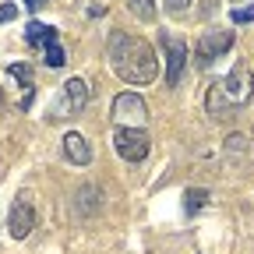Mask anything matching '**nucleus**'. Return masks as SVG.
<instances>
[{"label":"nucleus","mask_w":254,"mask_h":254,"mask_svg":"<svg viewBox=\"0 0 254 254\" xmlns=\"http://www.w3.org/2000/svg\"><path fill=\"white\" fill-rule=\"evenodd\" d=\"M25 39H28L32 46H50V43H57V28H50V25H39V21H32V25L25 28Z\"/></svg>","instance_id":"nucleus-10"},{"label":"nucleus","mask_w":254,"mask_h":254,"mask_svg":"<svg viewBox=\"0 0 254 254\" xmlns=\"http://www.w3.org/2000/svg\"><path fill=\"white\" fill-rule=\"evenodd\" d=\"M7 230L14 240H25L32 230H36V205H32V194H18L7 215Z\"/></svg>","instance_id":"nucleus-7"},{"label":"nucleus","mask_w":254,"mask_h":254,"mask_svg":"<svg viewBox=\"0 0 254 254\" xmlns=\"http://www.w3.org/2000/svg\"><path fill=\"white\" fill-rule=\"evenodd\" d=\"M163 46H166V85H180L184 78V64H187V46L177 39V36H163Z\"/></svg>","instance_id":"nucleus-8"},{"label":"nucleus","mask_w":254,"mask_h":254,"mask_svg":"<svg viewBox=\"0 0 254 254\" xmlns=\"http://www.w3.org/2000/svg\"><path fill=\"white\" fill-rule=\"evenodd\" d=\"M106 57H110V67L120 81L127 85H148L159 74V60L155 50L148 46V39L131 36V32H110V43H106Z\"/></svg>","instance_id":"nucleus-1"},{"label":"nucleus","mask_w":254,"mask_h":254,"mask_svg":"<svg viewBox=\"0 0 254 254\" xmlns=\"http://www.w3.org/2000/svg\"><path fill=\"white\" fill-rule=\"evenodd\" d=\"M230 46H233V32H226V28H208V32H201V39H198V46H194L198 67H208V64H215Z\"/></svg>","instance_id":"nucleus-5"},{"label":"nucleus","mask_w":254,"mask_h":254,"mask_svg":"<svg viewBox=\"0 0 254 254\" xmlns=\"http://www.w3.org/2000/svg\"><path fill=\"white\" fill-rule=\"evenodd\" d=\"M208 201V190H187V212H198Z\"/></svg>","instance_id":"nucleus-13"},{"label":"nucleus","mask_w":254,"mask_h":254,"mask_svg":"<svg viewBox=\"0 0 254 254\" xmlns=\"http://www.w3.org/2000/svg\"><path fill=\"white\" fill-rule=\"evenodd\" d=\"M113 120L120 127H141L148 120V103L138 92H120L113 99Z\"/></svg>","instance_id":"nucleus-6"},{"label":"nucleus","mask_w":254,"mask_h":254,"mask_svg":"<svg viewBox=\"0 0 254 254\" xmlns=\"http://www.w3.org/2000/svg\"><path fill=\"white\" fill-rule=\"evenodd\" d=\"M233 21H237V25L254 21V7H237V11H233Z\"/></svg>","instance_id":"nucleus-14"},{"label":"nucleus","mask_w":254,"mask_h":254,"mask_svg":"<svg viewBox=\"0 0 254 254\" xmlns=\"http://www.w3.org/2000/svg\"><path fill=\"white\" fill-rule=\"evenodd\" d=\"M127 11H131L138 21H155V4L152 0H127Z\"/></svg>","instance_id":"nucleus-11"},{"label":"nucleus","mask_w":254,"mask_h":254,"mask_svg":"<svg viewBox=\"0 0 254 254\" xmlns=\"http://www.w3.org/2000/svg\"><path fill=\"white\" fill-rule=\"evenodd\" d=\"M187 4H190V0H170V7H173V11H184Z\"/></svg>","instance_id":"nucleus-16"},{"label":"nucleus","mask_w":254,"mask_h":254,"mask_svg":"<svg viewBox=\"0 0 254 254\" xmlns=\"http://www.w3.org/2000/svg\"><path fill=\"white\" fill-rule=\"evenodd\" d=\"M113 148H117V155L124 163H141L152 152V138L145 134V127H117Z\"/></svg>","instance_id":"nucleus-3"},{"label":"nucleus","mask_w":254,"mask_h":254,"mask_svg":"<svg viewBox=\"0 0 254 254\" xmlns=\"http://www.w3.org/2000/svg\"><path fill=\"white\" fill-rule=\"evenodd\" d=\"M85 106H88V85H85L81 78H71V81H64L60 99H57L50 120H71V117H78Z\"/></svg>","instance_id":"nucleus-4"},{"label":"nucleus","mask_w":254,"mask_h":254,"mask_svg":"<svg viewBox=\"0 0 254 254\" xmlns=\"http://www.w3.org/2000/svg\"><path fill=\"white\" fill-rule=\"evenodd\" d=\"M64 64H67V57H64L60 43H50L46 46V67H64Z\"/></svg>","instance_id":"nucleus-12"},{"label":"nucleus","mask_w":254,"mask_h":254,"mask_svg":"<svg viewBox=\"0 0 254 254\" xmlns=\"http://www.w3.org/2000/svg\"><path fill=\"white\" fill-rule=\"evenodd\" d=\"M39 4H43V0H25V7H32V11H36Z\"/></svg>","instance_id":"nucleus-17"},{"label":"nucleus","mask_w":254,"mask_h":254,"mask_svg":"<svg viewBox=\"0 0 254 254\" xmlns=\"http://www.w3.org/2000/svg\"><path fill=\"white\" fill-rule=\"evenodd\" d=\"M14 14H18V7H14V4H4V7H0V21H11Z\"/></svg>","instance_id":"nucleus-15"},{"label":"nucleus","mask_w":254,"mask_h":254,"mask_svg":"<svg viewBox=\"0 0 254 254\" xmlns=\"http://www.w3.org/2000/svg\"><path fill=\"white\" fill-rule=\"evenodd\" d=\"M251 95H254V74L247 64H233V71L222 78V81H212L208 85V113L219 117V113H226V110H237V106H247L251 103Z\"/></svg>","instance_id":"nucleus-2"},{"label":"nucleus","mask_w":254,"mask_h":254,"mask_svg":"<svg viewBox=\"0 0 254 254\" xmlns=\"http://www.w3.org/2000/svg\"><path fill=\"white\" fill-rule=\"evenodd\" d=\"M64 155H67L74 166H88V163H92V148H88V141H85L78 131H67V134H64Z\"/></svg>","instance_id":"nucleus-9"}]
</instances>
